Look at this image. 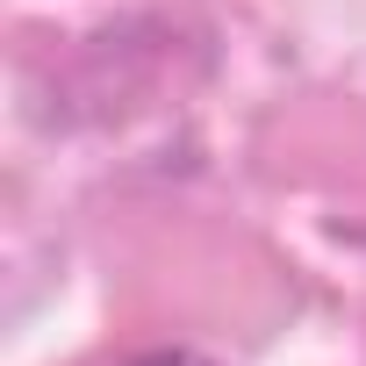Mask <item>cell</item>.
Listing matches in <instances>:
<instances>
[{
	"instance_id": "1",
	"label": "cell",
	"mask_w": 366,
	"mask_h": 366,
	"mask_svg": "<svg viewBox=\"0 0 366 366\" xmlns=\"http://www.w3.org/2000/svg\"><path fill=\"white\" fill-rule=\"evenodd\" d=\"M129 366H216V359L194 352V345H158V352H137Z\"/></svg>"
}]
</instances>
